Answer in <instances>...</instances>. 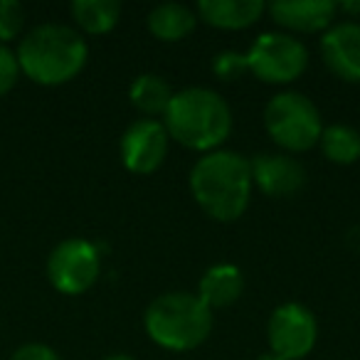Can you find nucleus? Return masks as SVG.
Segmentation results:
<instances>
[{
    "label": "nucleus",
    "instance_id": "obj_6",
    "mask_svg": "<svg viewBox=\"0 0 360 360\" xmlns=\"http://www.w3.org/2000/svg\"><path fill=\"white\" fill-rule=\"evenodd\" d=\"M247 65L266 84H291L309 67V50L291 32H262L247 52Z\"/></svg>",
    "mask_w": 360,
    "mask_h": 360
},
{
    "label": "nucleus",
    "instance_id": "obj_12",
    "mask_svg": "<svg viewBox=\"0 0 360 360\" xmlns=\"http://www.w3.org/2000/svg\"><path fill=\"white\" fill-rule=\"evenodd\" d=\"M271 20L291 32H326L333 25L338 6L333 0H276L269 8Z\"/></svg>",
    "mask_w": 360,
    "mask_h": 360
},
{
    "label": "nucleus",
    "instance_id": "obj_2",
    "mask_svg": "<svg viewBox=\"0 0 360 360\" xmlns=\"http://www.w3.org/2000/svg\"><path fill=\"white\" fill-rule=\"evenodd\" d=\"M20 72L40 86H60L72 82L89 60V47L82 32L60 22L32 27L18 45Z\"/></svg>",
    "mask_w": 360,
    "mask_h": 360
},
{
    "label": "nucleus",
    "instance_id": "obj_16",
    "mask_svg": "<svg viewBox=\"0 0 360 360\" xmlns=\"http://www.w3.org/2000/svg\"><path fill=\"white\" fill-rule=\"evenodd\" d=\"M175 91L170 89V84L160 75L153 72H143L139 75L129 86V99L146 119H155V116H163L168 109L170 99H173Z\"/></svg>",
    "mask_w": 360,
    "mask_h": 360
},
{
    "label": "nucleus",
    "instance_id": "obj_19",
    "mask_svg": "<svg viewBox=\"0 0 360 360\" xmlns=\"http://www.w3.org/2000/svg\"><path fill=\"white\" fill-rule=\"evenodd\" d=\"M25 27V6L20 0H0V45L15 40Z\"/></svg>",
    "mask_w": 360,
    "mask_h": 360
},
{
    "label": "nucleus",
    "instance_id": "obj_13",
    "mask_svg": "<svg viewBox=\"0 0 360 360\" xmlns=\"http://www.w3.org/2000/svg\"><path fill=\"white\" fill-rule=\"evenodd\" d=\"M264 11L262 0H200L195 8L198 20L220 30H245L255 25Z\"/></svg>",
    "mask_w": 360,
    "mask_h": 360
},
{
    "label": "nucleus",
    "instance_id": "obj_23",
    "mask_svg": "<svg viewBox=\"0 0 360 360\" xmlns=\"http://www.w3.org/2000/svg\"><path fill=\"white\" fill-rule=\"evenodd\" d=\"M343 13H360V3H343V6H338Z\"/></svg>",
    "mask_w": 360,
    "mask_h": 360
},
{
    "label": "nucleus",
    "instance_id": "obj_25",
    "mask_svg": "<svg viewBox=\"0 0 360 360\" xmlns=\"http://www.w3.org/2000/svg\"><path fill=\"white\" fill-rule=\"evenodd\" d=\"M257 360H281V358H279V355H274V353H271V350H269V353H262Z\"/></svg>",
    "mask_w": 360,
    "mask_h": 360
},
{
    "label": "nucleus",
    "instance_id": "obj_10",
    "mask_svg": "<svg viewBox=\"0 0 360 360\" xmlns=\"http://www.w3.org/2000/svg\"><path fill=\"white\" fill-rule=\"evenodd\" d=\"M252 183L266 198H289L304 188L306 170L291 153H257L250 160Z\"/></svg>",
    "mask_w": 360,
    "mask_h": 360
},
{
    "label": "nucleus",
    "instance_id": "obj_18",
    "mask_svg": "<svg viewBox=\"0 0 360 360\" xmlns=\"http://www.w3.org/2000/svg\"><path fill=\"white\" fill-rule=\"evenodd\" d=\"M321 153L335 165H350L360 158V131L348 124H330L321 131Z\"/></svg>",
    "mask_w": 360,
    "mask_h": 360
},
{
    "label": "nucleus",
    "instance_id": "obj_22",
    "mask_svg": "<svg viewBox=\"0 0 360 360\" xmlns=\"http://www.w3.org/2000/svg\"><path fill=\"white\" fill-rule=\"evenodd\" d=\"M11 360H62L55 348L45 343H25L11 355Z\"/></svg>",
    "mask_w": 360,
    "mask_h": 360
},
{
    "label": "nucleus",
    "instance_id": "obj_15",
    "mask_svg": "<svg viewBox=\"0 0 360 360\" xmlns=\"http://www.w3.org/2000/svg\"><path fill=\"white\" fill-rule=\"evenodd\" d=\"M198 25V13L183 3H160L148 13V30L163 42H178Z\"/></svg>",
    "mask_w": 360,
    "mask_h": 360
},
{
    "label": "nucleus",
    "instance_id": "obj_5",
    "mask_svg": "<svg viewBox=\"0 0 360 360\" xmlns=\"http://www.w3.org/2000/svg\"><path fill=\"white\" fill-rule=\"evenodd\" d=\"M264 129L284 153H301L319 143L323 119L301 91H279L264 106Z\"/></svg>",
    "mask_w": 360,
    "mask_h": 360
},
{
    "label": "nucleus",
    "instance_id": "obj_17",
    "mask_svg": "<svg viewBox=\"0 0 360 360\" xmlns=\"http://www.w3.org/2000/svg\"><path fill=\"white\" fill-rule=\"evenodd\" d=\"M77 27L86 35H106L121 18V3L116 0H75L70 6Z\"/></svg>",
    "mask_w": 360,
    "mask_h": 360
},
{
    "label": "nucleus",
    "instance_id": "obj_11",
    "mask_svg": "<svg viewBox=\"0 0 360 360\" xmlns=\"http://www.w3.org/2000/svg\"><path fill=\"white\" fill-rule=\"evenodd\" d=\"M321 55L338 79L360 82V22L330 25L321 37Z\"/></svg>",
    "mask_w": 360,
    "mask_h": 360
},
{
    "label": "nucleus",
    "instance_id": "obj_24",
    "mask_svg": "<svg viewBox=\"0 0 360 360\" xmlns=\"http://www.w3.org/2000/svg\"><path fill=\"white\" fill-rule=\"evenodd\" d=\"M104 360H134L131 355H126V353H114V355H106Z\"/></svg>",
    "mask_w": 360,
    "mask_h": 360
},
{
    "label": "nucleus",
    "instance_id": "obj_7",
    "mask_svg": "<svg viewBox=\"0 0 360 360\" xmlns=\"http://www.w3.org/2000/svg\"><path fill=\"white\" fill-rule=\"evenodd\" d=\"M101 274V257L96 245L79 237L62 240L47 257V279L60 294L79 296L96 284Z\"/></svg>",
    "mask_w": 360,
    "mask_h": 360
},
{
    "label": "nucleus",
    "instance_id": "obj_8",
    "mask_svg": "<svg viewBox=\"0 0 360 360\" xmlns=\"http://www.w3.org/2000/svg\"><path fill=\"white\" fill-rule=\"evenodd\" d=\"M266 335L274 355H279L281 360H301L314 350L319 338V323L311 309L289 301L271 311Z\"/></svg>",
    "mask_w": 360,
    "mask_h": 360
},
{
    "label": "nucleus",
    "instance_id": "obj_20",
    "mask_svg": "<svg viewBox=\"0 0 360 360\" xmlns=\"http://www.w3.org/2000/svg\"><path fill=\"white\" fill-rule=\"evenodd\" d=\"M212 72H215V77L222 82L240 79V77H245L247 72H250L247 55L245 52H232V50L220 52V55H215V60H212Z\"/></svg>",
    "mask_w": 360,
    "mask_h": 360
},
{
    "label": "nucleus",
    "instance_id": "obj_4",
    "mask_svg": "<svg viewBox=\"0 0 360 360\" xmlns=\"http://www.w3.org/2000/svg\"><path fill=\"white\" fill-rule=\"evenodd\" d=\"M146 333L165 350H193L212 330V311L191 291H168L155 296L143 314Z\"/></svg>",
    "mask_w": 360,
    "mask_h": 360
},
{
    "label": "nucleus",
    "instance_id": "obj_21",
    "mask_svg": "<svg viewBox=\"0 0 360 360\" xmlns=\"http://www.w3.org/2000/svg\"><path fill=\"white\" fill-rule=\"evenodd\" d=\"M20 75L22 72L18 65V55L8 45H0V99L15 89Z\"/></svg>",
    "mask_w": 360,
    "mask_h": 360
},
{
    "label": "nucleus",
    "instance_id": "obj_3",
    "mask_svg": "<svg viewBox=\"0 0 360 360\" xmlns=\"http://www.w3.org/2000/svg\"><path fill=\"white\" fill-rule=\"evenodd\" d=\"M163 126L173 141L191 150L210 153L232 131L230 104L207 86H188L173 94L163 114Z\"/></svg>",
    "mask_w": 360,
    "mask_h": 360
},
{
    "label": "nucleus",
    "instance_id": "obj_9",
    "mask_svg": "<svg viewBox=\"0 0 360 360\" xmlns=\"http://www.w3.org/2000/svg\"><path fill=\"white\" fill-rule=\"evenodd\" d=\"M168 143L170 136L163 121L139 119L121 136V163L134 175H150L163 165L165 155H168Z\"/></svg>",
    "mask_w": 360,
    "mask_h": 360
},
{
    "label": "nucleus",
    "instance_id": "obj_1",
    "mask_svg": "<svg viewBox=\"0 0 360 360\" xmlns=\"http://www.w3.org/2000/svg\"><path fill=\"white\" fill-rule=\"evenodd\" d=\"M250 160L237 150L217 148L202 153L191 170V193L205 215L217 222H235L245 215L252 198Z\"/></svg>",
    "mask_w": 360,
    "mask_h": 360
},
{
    "label": "nucleus",
    "instance_id": "obj_14",
    "mask_svg": "<svg viewBox=\"0 0 360 360\" xmlns=\"http://www.w3.org/2000/svg\"><path fill=\"white\" fill-rule=\"evenodd\" d=\"M245 291V276L235 264H215L205 269L198 284V296L207 309H225L232 306Z\"/></svg>",
    "mask_w": 360,
    "mask_h": 360
}]
</instances>
